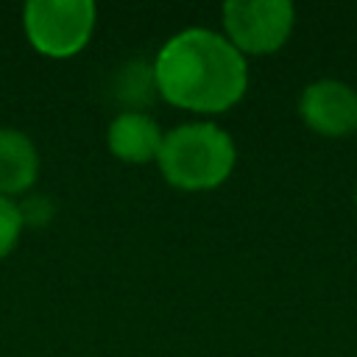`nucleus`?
Returning a JSON list of instances; mask_svg holds the SVG:
<instances>
[{"instance_id": "2", "label": "nucleus", "mask_w": 357, "mask_h": 357, "mask_svg": "<svg viewBox=\"0 0 357 357\" xmlns=\"http://www.w3.org/2000/svg\"><path fill=\"white\" fill-rule=\"evenodd\" d=\"M156 162L173 187L212 190L234 170L237 148L226 128L209 120H192L165 131Z\"/></svg>"}, {"instance_id": "9", "label": "nucleus", "mask_w": 357, "mask_h": 357, "mask_svg": "<svg viewBox=\"0 0 357 357\" xmlns=\"http://www.w3.org/2000/svg\"><path fill=\"white\" fill-rule=\"evenodd\" d=\"M17 209H20L22 226H47V223L53 220V215H56V204H53V198L45 195V192H31V195H25V198L17 204Z\"/></svg>"}, {"instance_id": "11", "label": "nucleus", "mask_w": 357, "mask_h": 357, "mask_svg": "<svg viewBox=\"0 0 357 357\" xmlns=\"http://www.w3.org/2000/svg\"><path fill=\"white\" fill-rule=\"evenodd\" d=\"M354 201H357V195H354Z\"/></svg>"}, {"instance_id": "4", "label": "nucleus", "mask_w": 357, "mask_h": 357, "mask_svg": "<svg viewBox=\"0 0 357 357\" xmlns=\"http://www.w3.org/2000/svg\"><path fill=\"white\" fill-rule=\"evenodd\" d=\"M296 22V8L287 0H229L223 3L226 39L245 53L279 50Z\"/></svg>"}, {"instance_id": "7", "label": "nucleus", "mask_w": 357, "mask_h": 357, "mask_svg": "<svg viewBox=\"0 0 357 357\" xmlns=\"http://www.w3.org/2000/svg\"><path fill=\"white\" fill-rule=\"evenodd\" d=\"M39 153L33 139L11 126L0 128V195L22 192L36 181Z\"/></svg>"}, {"instance_id": "6", "label": "nucleus", "mask_w": 357, "mask_h": 357, "mask_svg": "<svg viewBox=\"0 0 357 357\" xmlns=\"http://www.w3.org/2000/svg\"><path fill=\"white\" fill-rule=\"evenodd\" d=\"M162 137L165 131L159 128V123L145 114V112H134V109H123L120 114L112 117L109 128H106V142L109 151L123 159V162H151L159 156L162 148Z\"/></svg>"}, {"instance_id": "1", "label": "nucleus", "mask_w": 357, "mask_h": 357, "mask_svg": "<svg viewBox=\"0 0 357 357\" xmlns=\"http://www.w3.org/2000/svg\"><path fill=\"white\" fill-rule=\"evenodd\" d=\"M156 92L190 112H223L248 86L245 56L212 28H184L173 33L153 61Z\"/></svg>"}, {"instance_id": "8", "label": "nucleus", "mask_w": 357, "mask_h": 357, "mask_svg": "<svg viewBox=\"0 0 357 357\" xmlns=\"http://www.w3.org/2000/svg\"><path fill=\"white\" fill-rule=\"evenodd\" d=\"M109 92L114 100L126 103L128 109L137 112V106L148 103L156 92V78H153V64L142 59H128L123 61L109 81Z\"/></svg>"}, {"instance_id": "5", "label": "nucleus", "mask_w": 357, "mask_h": 357, "mask_svg": "<svg viewBox=\"0 0 357 357\" xmlns=\"http://www.w3.org/2000/svg\"><path fill=\"white\" fill-rule=\"evenodd\" d=\"M298 114L315 134L349 137L357 131V89L337 78L312 81L298 98Z\"/></svg>"}, {"instance_id": "10", "label": "nucleus", "mask_w": 357, "mask_h": 357, "mask_svg": "<svg viewBox=\"0 0 357 357\" xmlns=\"http://www.w3.org/2000/svg\"><path fill=\"white\" fill-rule=\"evenodd\" d=\"M22 231V218L20 209L11 198L0 195V259L17 245V237Z\"/></svg>"}, {"instance_id": "3", "label": "nucleus", "mask_w": 357, "mask_h": 357, "mask_svg": "<svg viewBox=\"0 0 357 357\" xmlns=\"http://www.w3.org/2000/svg\"><path fill=\"white\" fill-rule=\"evenodd\" d=\"M95 17L92 0H28L22 8L28 42L53 59L78 53L92 36Z\"/></svg>"}]
</instances>
